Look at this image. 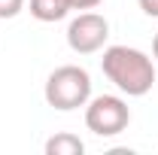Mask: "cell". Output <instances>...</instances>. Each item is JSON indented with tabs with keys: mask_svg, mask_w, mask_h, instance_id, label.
I'll return each mask as SVG.
<instances>
[{
	"mask_svg": "<svg viewBox=\"0 0 158 155\" xmlns=\"http://www.w3.org/2000/svg\"><path fill=\"white\" fill-rule=\"evenodd\" d=\"M103 0H70V9H94Z\"/></svg>",
	"mask_w": 158,
	"mask_h": 155,
	"instance_id": "9c48e42d",
	"label": "cell"
},
{
	"mask_svg": "<svg viewBox=\"0 0 158 155\" xmlns=\"http://www.w3.org/2000/svg\"><path fill=\"white\" fill-rule=\"evenodd\" d=\"M70 12V0H31V15L37 21H61Z\"/></svg>",
	"mask_w": 158,
	"mask_h": 155,
	"instance_id": "5b68a950",
	"label": "cell"
},
{
	"mask_svg": "<svg viewBox=\"0 0 158 155\" xmlns=\"http://www.w3.org/2000/svg\"><path fill=\"white\" fill-rule=\"evenodd\" d=\"M131 122V110L128 103L116 94H98V97H88L85 103V125L88 131L98 137H116L128 128Z\"/></svg>",
	"mask_w": 158,
	"mask_h": 155,
	"instance_id": "3957f363",
	"label": "cell"
},
{
	"mask_svg": "<svg viewBox=\"0 0 158 155\" xmlns=\"http://www.w3.org/2000/svg\"><path fill=\"white\" fill-rule=\"evenodd\" d=\"M24 9V0H0V19H15Z\"/></svg>",
	"mask_w": 158,
	"mask_h": 155,
	"instance_id": "52a82bcc",
	"label": "cell"
},
{
	"mask_svg": "<svg viewBox=\"0 0 158 155\" xmlns=\"http://www.w3.org/2000/svg\"><path fill=\"white\" fill-rule=\"evenodd\" d=\"M85 143L76 134H55L46 140V155H82Z\"/></svg>",
	"mask_w": 158,
	"mask_h": 155,
	"instance_id": "8992f818",
	"label": "cell"
},
{
	"mask_svg": "<svg viewBox=\"0 0 158 155\" xmlns=\"http://www.w3.org/2000/svg\"><path fill=\"white\" fill-rule=\"evenodd\" d=\"M100 70L128 97H143L155 85V61L131 46H110L100 58Z\"/></svg>",
	"mask_w": 158,
	"mask_h": 155,
	"instance_id": "6da1fadb",
	"label": "cell"
},
{
	"mask_svg": "<svg viewBox=\"0 0 158 155\" xmlns=\"http://www.w3.org/2000/svg\"><path fill=\"white\" fill-rule=\"evenodd\" d=\"M43 94H46V103L61 110V113L79 110L91 97V76H88V70H82L76 64H64V67L49 73Z\"/></svg>",
	"mask_w": 158,
	"mask_h": 155,
	"instance_id": "7a4b0ae2",
	"label": "cell"
},
{
	"mask_svg": "<svg viewBox=\"0 0 158 155\" xmlns=\"http://www.w3.org/2000/svg\"><path fill=\"white\" fill-rule=\"evenodd\" d=\"M152 55H155V61H158V34H155V40H152Z\"/></svg>",
	"mask_w": 158,
	"mask_h": 155,
	"instance_id": "30bf717a",
	"label": "cell"
},
{
	"mask_svg": "<svg viewBox=\"0 0 158 155\" xmlns=\"http://www.w3.org/2000/svg\"><path fill=\"white\" fill-rule=\"evenodd\" d=\"M106 37H110V21L100 12H79L76 19L70 21V27H67V46L76 55L100 52Z\"/></svg>",
	"mask_w": 158,
	"mask_h": 155,
	"instance_id": "277c9868",
	"label": "cell"
},
{
	"mask_svg": "<svg viewBox=\"0 0 158 155\" xmlns=\"http://www.w3.org/2000/svg\"><path fill=\"white\" fill-rule=\"evenodd\" d=\"M140 9L146 12V15H152V19H158V0H137Z\"/></svg>",
	"mask_w": 158,
	"mask_h": 155,
	"instance_id": "ba28073f",
	"label": "cell"
}]
</instances>
